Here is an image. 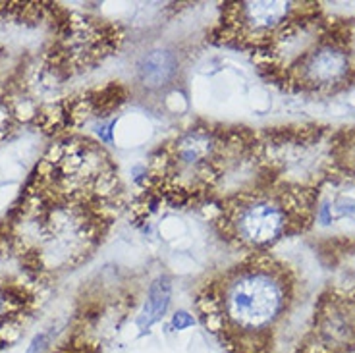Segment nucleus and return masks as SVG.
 <instances>
[{"label": "nucleus", "mask_w": 355, "mask_h": 353, "mask_svg": "<svg viewBox=\"0 0 355 353\" xmlns=\"http://www.w3.org/2000/svg\"><path fill=\"white\" fill-rule=\"evenodd\" d=\"M180 60L174 51L155 49L145 53L135 66V80L145 91H162L176 80Z\"/></svg>", "instance_id": "nucleus-6"}, {"label": "nucleus", "mask_w": 355, "mask_h": 353, "mask_svg": "<svg viewBox=\"0 0 355 353\" xmlns=\"http://www.w3.org/2000/svg\"><path fill=\"white\" fill-rule=\"evenodd\" d=\"M302 4L293 2H234L222 4L214 41L248 53L266 51L286 27L295 21Z\"/></svg>", "instance_id": "nucleus-4"}, {"label": "nucleus", "mask_w": 355, "mask_h": 353, "mask_svg": "<svg viewBox=\"0 0 355 353\" xmlns=\"http://www.w3.org/2000/svg\"><path fill=\"white\" fill-rule=\"evenodd\" d=\"M346 159H347L346 162H347V166H349V170H354L355 172V139L347 145Z\"/></svg>", "instance_id": "nucleus-11"}, {"label": "nucleus", "mask_w": 355, "mask_h": 353, "mask_svg": "<svg viewBox=\"0 0 355 353\" xmlns=\"http://www.w3.org/2000/svg\"><path fill=\"white\" fill-rule=\"evenodd\" d=\"M295 51L292 62L286 64V81H292L302 89H324L338 85L346 80L352 70V58L346 44L336 39H319L315 43H302V49L288 41L284 35H278L275 43L261 54H286Z\"/></svg>", "instance_id": "nucleus-5"}, {"label": "nucleus", "mask_w": 355, "mask_h": 353, "mask_svg": "<svg viewBox=\"0 0 355 353\" xmlns=\"http://www.w3.org/2000/svg\"><path fill=\"white\" fill-rule=\"evenodd\" d=\"M170 301H172V280L166 274H160L149 284L145 303H143L137 320H135L141 334L151 330L159 320H162V317L168 313Z\"/></svg>", "instance_id": "nucleus-7"}, {"label": "nucleus", "mask_w": 355, "mask_h": 353, "mask_svg": "<svg viewBox=\"0 0 355 353\" xmlns=\"http://www.w3.org/2000/svg\"><path fill=\"white\" fill-rule=\"evenodd\" d=\"M295 284L290 268L268 251L248 253L197 293L203 327L232 353H265L292 309Z\"/></svg>", "instance_id": "nucleus-1"}, {"label": "nucleus", "mask_w": 355, "mask_h": 353, "mask_svg": "<svg viewBox=\"0 0 355 353\" xmlns=\"http://www.w3.org/2000/svg\"><path fill=\"white\" fill-rule=\"evenodd\" d=\"M49 344H51V334L49 332H41V334H37L31 340V344H29L26 353H43L49 347Z\"/></svg>", "instance_id": "nucleus-10"}, {"label": "nucleus", "mask_w": 355, "mask_h": 353, "mask_svg": "<svg viewBox=\"0 0 355 353\" xmlns=\"http://www.w3.org/2000/svg\"><path fill=\"white\" fill-rule=\"evenodd\" d=\"M255 157L241 128L191 126L164 143L145 166V186L170 205L218 203L238 193L240 176Z\"/></svg>", "instance_id": "nucleus-2"}, {"label": "nucleus", "mask_w": 355, "mask_h": 353, "mask_svg": "<svg viewBox=\"0 0 355 353\" xmlns=\"http://www.w3.org/2000/svg\"><path fill=\"white\" fill-rule=\"evenodd\" d=\"M29 295L24 288L14 284H0V342L8 340L6 334L18 327L24 313L27 311Z\"/></svg>", "instance_id": "nucleus-8"}, {"label": "nucleus", "mask_w": 355, "mask_h": 353, "mask_svg": "<svg viewBox=\"0 0 355 353\" xmlns=\"http://www.w3.org/2000/svg\"><path fill=\"white\" fill-rule=\"evenodd\" d=\"M216 232L232 248L263 253L302 228L305 207L292 191L251 186L218 201Z\"/></svg>", "instance_id": "nucleus-3"}, {"label": "nucleus", "mask_w": 355, "mask_h": 353, "mask_svg": "<svg viewBox=\"0 0 355 353\" xmlns=\"http://www.w3.org/2000/svg\"><path fill=\"white\" fill-rule=\"evenodd\" d=\"M196 317H191L187 311H176V313L172 315V320H170V327H172V330H176V332L187 330V328L196 327Z\"/></svg>", "instance_id": "nucleus-9"}]
</instances>
